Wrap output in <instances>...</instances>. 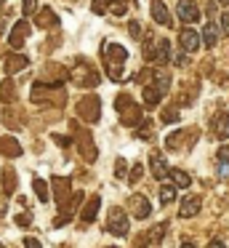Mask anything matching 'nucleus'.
I'll return each instance as SVG.
<instances>
[{"label": "nucleus", "mask_w": 229, "mask_h": 248, "mask_svg": "<svg viewBox=\"0 0 229 248\" xmlns=\"http://www.w3.org/2000/svg\"><path fill=\"white\" fill-rule=\"evenodd\" d=\"M128 59V51L120 43H107L104 46V62H107V72L112 80H122V64Z\"/></svg>", "instance_id": "nucleus-1"}, {"label": "nucleus", "mask_w": 229, "mask_h": 248, "mask_svg": "<svg viewBox=\"0 0 229 248\" xmlns=\"http://www.w3.org/2000/svg\"><path fill=\"white\" fill-rule=\"evenodd\" d=\"M115 109L120 112V120H122V125H133L136 128L138 123H141V109H138V104L136 102H131V96H117L115 99Z\"/></svg>", "instance_id": "nucleus-2"}, {"label": "nucleus", "mask_w": 229, "mask_h": 248, "mask_svg": "<svg viewBox=\"0 0 229 248\" xmlns=\"http://www.w3.org/2000/svg\"><path fill=\"white\" fill-rule=\"evenodd\" d=\"M144 56L149 62H157V64H168L170 62V43L168 40H147Z\"/></svg>", "instance_id": "nucleus-3"}, {"label": "nucleus", "mask_w": 229, "mask_h": 248, "mask_svg": "<svg viewBox=\"0 0 229 248\" xmlns=\"http://www.w3.org/2000/svg\"><path fill=\"white\" fill-rule=\"evenodd\" d=\"M72 83L80 88H93L99 83V72L88 64V62H77V67L72 70Z\"/></svg>", "instance_id": "nucleus-4"}, {"label": "nucleus", "mask_w": 229, "mask_h": 248, "mask_svg": "<svg viewBox=\"0 0 229 248\" xmlns=\"http://www.w3.org/2000/svg\"><path fill=\"white\" fill-rule=\"evenodd\" d=\"M77 115H80V120H85V123H96L99 115H101L99 99H96V96H85L83 102L77 104Z\"/></svg>", "instance_id": "nucleus-5"}, {"label": "nucleus", "mask_w": 229, "mask_h": 248, "mask_svg": "<svg viewBox=\"0 0 229 248\" xmlns=\"http://www.w3.org/2000/svg\"><path fill=\"white\" fill-rule=\"evenodd\" d=\"M107 230L117 237H125L128 235V216L122 208H112L109 211V219H107Z\"/></svg>", "instance_id": "nucleus-6"}, {"label": "nucleus", "mask_w": 229, "mask_h": 248, "mask_svg": "<svg viewBox=\"0 0 229 248\" xmlns=\"http://www.w3.org/2000/svg\"><path fill=\"white\" fill-rule=\"evenodd\" d=\"M27 35H30V22H27V19H21V22H16V24H14V30H11V35H8V46H11L14 51H19L21 46H24Z\"/></svg>", "instance_id": "nucleus-7"}, {"label": "nucleus", "mask_w": 229, "mask_h": 248, "mask_svg": "<svg viewBox=\"0 0 229 248\" xmlns=\"http://www.w3.org/2000/svg\"><path fill=\"white\" fill-rule=\"evenodd\" d=\"M176 14H179V19H181V22H186V24H192V22L200 19V8H197L195 0H179Z\"/></svg>", "instance_id": "nucleus-8"}, {"label": "nucleus", "mask_w": 229, "mask_h": 248, "mask_svg": "<svg viewBox=\"0 0 229 248\" xmlns=\"http://www.w3.org/2000/svg\"><path fill=\"white\" fill-rule=\"evenodd\" d=\"M128 205H131V214L136 219H149V214H152V205H149V200L144 195H131Z\"/></svg>", "instance_id": "nucleus-9"}, {"label": "nucleus", "mask_w": 229, "mask_h": 248, "mask_svg": "<svg viewBox=\"0 0 229 248\" xmlns=\"http://www.w3.org/2000/svg\"><path fill=\"white\" fill-rule=\"evenodd\" d=\"M200 214V195H189V198L181 200L179 205V216L181 219H192V216Z\"/></svg>", "instance_id": "nucleus-10"}, {"label": "nucleus", "mask_w": 229, "mask_h": 248, "mask_svg": "<svg viewBox=\"0 0 229 248\" xmlns=\"http://www.w3.org/2000/svg\"><path fill=\"white\" fill-rule=\"evenodd\" d=\"M179 43H181V48L184 51H197L200 48V32H195V30H181L179 32Z\"/></svg>", "instance_id": "nucleus-11"}, {"label": "nucleus", "mask_w": 229, "mask_h": 248, "mask_svg": "<svg viewBox=\"0 0 229 248\" xmlns=\"http://www.w3.org/2000/svg\"><path fill=\"white\" fill-rule=\"evenodd\" d=\"M149 168H152V173H154V179H165L168 176V163H165V157L160 155V152H152L149 155Z\"/></svg>", "instance_id": "nucleus-12"}, {"label": "nucleus", "mask_w": 229, "mask_h": 248, "mask_svg": "<svg viewBox=\"0 0 229 248\" xmlns=\"http://www.w3.org/2000/svg\"><path fill=\"white\" fill-rule=\"evenodd\" d=\"M99 205H101V198H99V195H93V198H88V200H85L83 214H80L83 224H91V221L96 219V214H99Z\"/></svg>", "instance_id": "nucleus-13"}, {"label": "nucleus", "mask_w": 229, "mask_h": 248, "mask_svg": "<svg viewBox=\"0 0 229 248\" xmlns=\"http://www.w3.org/2000/svg\"><path fill=\"white\" fill-rule=\"evenodd\" d=\"M30 64V59H27V56H8V59H5V64H3V70H5V75H16V72H21L24 70V67Z\"/></svg>", "instance_id": "nucleus-14"}, {"label": "nucleus", "mask_w": 229, "mask_h": 248, "mask_svg": "<svg viewBox=\"0 0 229 248\" xmlns=\"http://www.w3.org/2000/svg\"><path fill=\"white\" fill-rule=\"evenodd\" d=\"M152 19H154L157 24H163V27H168V24H170L168 8H165L163 0H152Z\"/></svg>", "instance_id": "nucleus-15"}, {"label": "nucleus", "mask_w": 229, "mask_h": 248, "mask_svg": "<svg viewBox=\"0 0 229 248\" xmlns=\"http://www.w3.org/2000/svg\"><path fill=\"white\" fill-rule=\"evenodd\" d=\"M213 131H216L218 139H229V115L227 112H218L213 118Z\"/></svg>", "instance_id": "nucleus-16"}, {"label": "nucleus", "mask_w": 229, "mask_h": 248, "mask_svg": "<svg viewBox=\"0 0 229 248\" xmlns=\"http://www.w3.org/2000/svg\"><path fill=\"white\" fill-rule=\"evenodd\" d=\"M200 43H205L208 48H213V46L218 43V27L213 22H208L205 27H202V35H200Z\"/></svg>", "instance_id": "nucleus-17"}, {"label": "nucleus", "mask_w": 229, "mask_h": 248, "mask_svg": "<svg viewBox=\"0 0 229 248\" xmlns=\"http://www.w3.org/2000/svg\"><path fill=\"white\" fill-rule=\"evenodd\" d=\"M168 176L173 179V187H181V189L192 187V176H189L186 171H181V168H170V171H168Z\"/></svg>", "instance_id": "nucleus-18"}, {"label": "nucleus", "mask_w": 229, "mask_h": 248, "mask_svg": "<svg viewBox=\"0 0 229 248\" xmlns=\"http://www.w3.org/2000/svg\"><path fill=\"white\" fill-rule=\"evenodd\" d=\"M3 192L5 195H14L16 192V171L5 166L3 168Z\"/></svg>", "instance_id": "nucleus-19"}, {"label": "nucleus", "mask_w": 229, "mask_h": 248, "mask_svg": "<svg viewBox=\"0 0 229 248\" xmlns=\"http://www.w3.org/2000/svg\"><path fill=\"white\" fill-rule=\"evenodd\" d=\"M77 147H80V152H83V157H85V160H96V147H91L88 134H80Z\"/></svg>", "instance_id": "nucleus-20"}, {"label": "nucleus", "mask_w": 229, "mask_h": 248, "mask_svg": "<svg viewBox=\"0 0 229 248\" xmlns=\"http://www.w3.org/2000/svg\"><path fill=\"white\" fill-rule=\"evenodd\" d=\"M141 99H144V104H147V107H154V104L160 102V99H163V93L157 91V88H152L147 83V86H144V93H141Z\"/></svg>", "instance_id": "nucleus-21"}, {"label": "nucleus", "mask_w": 229, "mask_h": 248, "mask_svg": "<svg viewBox=\"0 0 229 248\" xmlns=\"http://www.w3.org/2000/svg\"><path fill=\"white\" fill-rule=\"evenodd\" d=\"M37 24H40V27H46V30H48V27H56V24H59V16L51 11V8H43L40 16H37Z\"/></svg>", "instance_id": "nucleus-22"}, {"label": "nucleus", "mask_w": 229, "mask_h": 248, "mask_svg": "<svg viewBox=\"0 0 229 248\" xmlns=\"http://www.w3.org/2000/svg\"><path fill=\"white\" fill-rule=\"evenodd\" d=\"M149 86H152V88H157V91L165 96V93H168V88H170V78H168V75H163V72H160V75L154 72V80L149 83Z\"/></svg>", "instance_id": "nucleus-23"}, {"label": "nucleus", "mask_w": 229, "mask_h": 248, "mask_svg": "<svg viewBox=\"0 0 229 248\" xmlns=\"http://www.w3.org/2000/svg\"><path fill=\"white\" fill-rule=\"evenodd\" d=\"M0 152H3V155H11V157H19V155H21V147L16 144V139H3Z\"/></svg>", "instance_id": "nucleus-24"}, {"label": "nucleus", "mask_w": 229, "mask_h": 248, "mask_svg": "<svg viewBox=\"0 0 229 248\" xmlns=\"http://www.w3.org/2000/svg\"><path fill=\"white\" fill-rule=\"evenodd\" d=\"M173 198H176V187H173V184H160V203L168 205V203H173Z\"/></svg>", "instance_id": "nucleus-25"}, {"label": "nucleus", "mask_w": 229, "mask_h": 248, "mask_svg": "<svg viewBox=\"0 0 229 248\" xmlns=\"http://www.w3.org/2000/svg\"><path fill=\"white\" fill-rule=\"evenodd\" d=\"M32 187H35L37 200H40V203H48V198H51V195H48V184L43 182V179H35V182H32Z\"/></svg>", "instance_id": "nucleus-26"}, {"label": "nucleus", "mask_w": 229, "mask_h": 248, "mask_svg": "<svg viewBox=\"0 0 229 248\" xmlns=\"http://www.w3.org/2000/svg\"><path fill=\"white\" fill-rule=\"evenodd\" d=\"M136 136H141V139H149V136H152V120L144 118L141 123L136 125Z\"/></svg>", "instance_id": "nucleus-27"}, {"label": "nucleus", "mask_w": 229, "mask_h": 248, "mask_svg": "<svg viewBox=\"0 0 229 248\" xmlns=\"http://www.w3.org/2000/svg\"><path fill=\"white\" fill-rule=\"evenodd\" d=\"M218 163H221V173H229V147H221L218 150Z\"/></svg>", "instance_id": "nucleus-28"}, {"label": "nucleus", "mask_w": 229, "mask_h": 248, "mask_svg": "<svg viewBox=\"0 0 229 248\" xmlns=\"http://www.w3.org/2000/svg\"><path fill=\"white\" fill-rule=\"evenodd\" d=\"M112 3H115V0H93V6L91 8H93V14H107Z\"/></svg>", "instance_id": "nucleus-29"}, {"label": "nucleus", "mask_w": 229, "mask_h": 248, "mask_svg": "<svg viewBox=\"0 0 229 248\" xmlns=\"http://www.w3.org/2000/svg\"><path fill=\"white\" fill-rule=\"evenodd\" d=\"M181 139H184V134H181V131H179V134H170L168 141H165V147H168V150H179V147H181Z\"/></svg>", "instance_id": "nucleus-30"}, {"label": "nucleus", "mask_w": 229, "mask_h": 248, "mask_svg": "<svg viewBox=\"0 0 229 248\" xmlns=\"http://www.w3.org/2000/svg\"><path fill=\"white\" fill-rule=\"evenodd\" d=\"M109 8H112V14H115V16H122V14L128 11V3H125V0H115Z\"/></svg>", "instance_id": "nucleus-31"}, {"label": "nucleus", "mask_w": 229, "mask_h": 248, "mask_svg": "<svg viewBox=\"0 0 229 248\" xmlns=\"http://www.w3.org/2000/svg\"><path fill=\"white\" fill-rule=\"evenodd\" d=\"M0 93H3V102H11V99H14V83H11V80H5L3 83V91H0Z\"/></svg>", "instance_id": "nucleus-32"}, {"label": "nucleus", "mask_w": 229, "mask_h": 248, "mask_svg": "<svg viewBox=\"0 0 229 248\" xmlns=\"http://www.w3.org/2000/svg\"><path fill=\"white\" fill-rule=\"evenodd\" d=\"M141 176H144V168H141V166H138V163H136V166L131 168V173H128V182H133V184H136V182H138V179H141Z\"/></svg>", "instance_id": "nucleus-33"}, {"label": "nucleus", "mask_w": 229, "mask_h": 248, "mask_svg": "<svg viewBox=\"0 0 229 248\" xmlns=\"http://www.w3.org/2000/svg\"><path fill=\"white\" fill-rule=\"evenodd\" d=\"M21 11L30 16V14H35L37 11V0H21Z\"/></svg>", "instance_id": "nucleus-34"}, {"label": "nucleus", "mask_w": 229, "mask_h": 248, "mask_svg": "<svg viewBox=\"0 0 229 248\" xmlns=\"http://www.w3.org/2000/svg\"><path fill=\"white\" fill-rule=\"evenodd\" d=\"M152 78H154V72H152V70H141V72L136 75V83H141V86H147V83L152 80Z\"/></svg>", "instance_id": "nucleus-35"}, {"label": "nucleus", "mask_w": 229, "mask_h": 248, "mask_svg": "<svg viewBox=\"0 0 229 248\" xmlns=\"http://www.w3.org/2000/svg\"><path fill=\"white\" fill-rule=\"evenodd\" d=\"M176 120H179V109H165L163 112V123H176Z\"/></svg>", "instance_id": "nucleus-36"}, {"label": "nucleus", "mask_w": 229, "mask_h": 248, "mask_svg": "<svg viewBox=\"0 0 229 248\" xmlns=\"http://www.w3.org/2000/svg\"><path fill=\"white\" fill-rule=\"evenodd\" d=\"M128 32H131L133 40H138V38H141V24H138V22H131V24H128Z\"/></svg>", "instance_id": "nucleus-37"}, {"label": "nucleus", "mask_w": 229, "mask_h": 248, "mask_svg": "<svg viewBox=\"0 0 229 248\" xmlns=\"http://www.w3.org/2000/svg\"><path fill=\"white\" fill-rule=\"evenodd\" d=\"M16 224H19V227H30L32 224V214H19V216H16Z\"/></svg>", "instance_id": "nucleus-38"}, {"label": "nucleus", "mask_w": 229, "mask_h": 248, "mask_svg": "<svg viewBox=\"0 0 229 248\" xmlns=\"http://www.w3.org/2000/svg\"><path fill=\"white\" fill-rule=\"evenodd\" d=\"M115 176H125V160H117V166H115Z\"/></svg>", "instance_id": "nucleus-39"}, {"label": "nucleus", "mask_w": 229, "mask_h": 248, "mask_svg": "<svg viewBox=\"0 0 229 248\" xmlns=\"http://www.w3.org/2000/svg\"><path fill=\"white\" fill-rule=\"evenodd\" d=\"M221 30L224 35H229V14H221Z\"/></svg>", "instance_id": "nucleus-40"}, {"label": "nucleus", "mask_w": 229, "mask_h": 248, "mask_svg": "<svg viewBox=\"0 0 229 248\" xmlns=\"http://www.w3.org/2000/svg\"><path fill=\"white\" fill-rule=\"evenodd\" d=\"M24 248H43V246L35 240V237H27V240H24Z\"/></svg>", "instance_id": "nucleus-41"}, {"label": "nucleus", "mask_w": 229, "mask_h": 248, "mask_svg": "<svg viewBox=\"0 0 229 248\" xmlns=\"http://www.w3.org/2000/svg\"><path fill=\"white\" fill-rule=\"evenodd\" d=\"M208 248H227V246H224L221 240H211V243H208Z\"/></svg>", "instance_id": "nucleus-42"}, {"label": "nucleus", "mask_w": 229, "mask_h": 248, "mask_svg": "<svg viewBox=\"0 0 229 248\" xmlns=\"http://www.w3.org/2000/svg\"><path fill=\"white\" fill-rule=\"evenodd\" d=\"M181 248H197L195 243H181Z\"/></svg>", "instance_id": "nucleus-43"}, {"label": "nucleus", "mask_w": 229, "mask_h": 248, "mask_svg": "<svg viewBox=\"0 0 229 248\" xmlns=\"http://www.w3.org/2000/svg\"><path fill=\"white\" fill-rule=\"evenodd\" d=\"M0 248H3V243H0Z\"/></svg>", "instance_id": "nucleus-44"}, {"label": "nucleus", "mask_w": 229, "mask_h": 248, "mask_svg": "<svg viewBox=\"0 0 229 248\" xmlns=\"http://www.w3.org/2000/svg\"><path fill=\"white\" fill-rule=\"evenodd\" d=\"M0 3H3V0H0Z\"/></svg>", "instance_id": "nucleus-45"}]
</instances>
